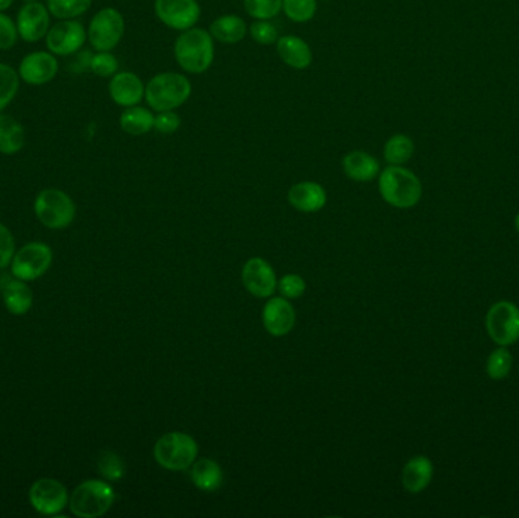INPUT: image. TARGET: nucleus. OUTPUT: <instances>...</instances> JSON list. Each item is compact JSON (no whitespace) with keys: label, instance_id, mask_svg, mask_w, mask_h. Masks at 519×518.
Listing matches in <instances>:
<instances>
[{"label":"nucleus","instance_id":"obj_15","mask_svg":"<svg viewBox=\"0 0 519 518\" xmlns=\"http://www.w3.org/2000/svg\"><path fill=\"white\" fill-rule=\"evenodd\" d=\"M58 61L52 53H29L20 62L19 77L31 86H42L57 77Z\"/></svg>","mask_w":519,"mask_h":518},{"label":"nucleus","instance_id":"obj_42","mask_svg":"<svg viewBox=\"0 0 519 518\" xmlns=\"http://www.w3.org/2000/svg\"><path fill=\"white\" fill-rule=\"evenodd\" d=\"M24 2H26V4H28V2H37V0H24Z\"/></svg>","mask_w":519,"mask_h":518},{"label":"nucleus","instance_id":"obj_12","mask_svg":"<svg viewBox=\"0 0 519 518\" xmlns=\"http://www.w3.org/2000/svg\"><path fill=\"white\" fill-rule=\"evenodd\" d=\"M46 37V44L51 52L60 57H67L78 52L84 46L87 33L82 24L71 19L52 26Z\"/></svg>","mask_w":519,"mask_h":518},{"label":"nucleus","instance_id":"obj_19","mask_svg":"<svg viewBox=\"0 0 519 518\" xmlns=\"http://www.w3.org/2000/svg\"><path fill=\"white\" fill-rule=\"evenodd\" d=\"M277 52L286 66L304 71L312 66L313 52L306 40L297 35H284L277 42Z\"/></svg>","mask_w":519,"mask_h":518},{"label":"nucleus","instance_id":"obj_35","mask_svg":"<svg viewBox=\"0 0 519 518\" xmlns=\"http://www.w3.org/2000/svg\"><path fill=\"white\" fill-rule=\"evenodd\" d=\"M90 71L98 77L113 78L118 71V58L111 52H98L91 57Z\"/></svg>","mask_w":519,"mask_h":518},{"label":"nucleus","instance_id":"obj_6","mask_svg":"<svg viewBox=\"0 0 519 518\" xmlns=\"http://www.w3.org/2000/svg\"><path fill=\"white\" fill-rule=\"evenodd\" d=\"M33 210L40 222L51 230L67 229L73 222L76 213L71 196L58 189L40 192Z\"/></svg>","mask_w":519,"mask_h":518},{"label":"nucleus","instance_id":"obj_30","mask_svg":"<svg viewBox=\"0 0 519 518\" xmlns=\"http://www.w3.org/2000/svg\"><path fill=\"white\" fill-rule=\"evenodd\" d=\"M283 11L295 24H306L316 14L317 0H283Z\"/></svg>","mask_w":519,"mask_h":518},{"label":"nucleus","instance_id":"obj_17","mask_svg":"<svg viewBox=\"0 0 519 518\" xmlns=\"http://www.w3.org/2000/svg\"><path fill=\"white\" fill-rule=\"evenodd\" d=\"M109 90L114 104L127 108L145 99L146 86L133 71H118L109 81Z\"/></svg>","mask_w":519,"mask_h":518},{"label":"nucleus","instance_id":"obj_39","mask_svg":"<svg viewBox=\"0 0 519 518\" xmlns=\"http://www.w3.org/2000/svg\"><path fill=\"white\" fill-rule=\"evenodd\" d=\"M180 127L181 118L176 115L175 111H160L154 120V129L156 133L165 134V136L176 133Z\"/></svg>","mask_w":519,"mask_h":518},{"label":"nucleus","instance_id":"obj_34","mask_svg":"<svg viewBox=\"0 0 519 518\" xmlns=\"http://www.w3.org/2000/svg\"><path fill=\"white\" fill-rule=\"evenodd\" d=\"M250 33L255 43L269 46L278 42V29L270 24L269 20H257L250 26Z\"/></svg>","mask_w":519,"mask_h":518},{"label":"nucleus","instance_id":"obj_33","mask_svg":"<svg viewBox=\"0 0 519 518\" xmlns=\"http://www.w3.org/2000/svg\"><path fill=\"white\" fill-rule=\"evenodd\" d=\"M98 468L104 479L109 482L120 480L125 475V464L118 455L113 452H104L98 459Z\"/></svg>","mask_w":519,"mask_h":518},{"label":"nucleus","instance_id":"obj_7","mask_svg":"<svg viewBox=\"0 0 519 518\" xmlns=\"http://www.w3.org/2000/svg\"><path fill=\"white\" fill-rule=\"evenodd\" d=\"M52 259V250L46 243H28L13 257L11 272L22 281L37 280L48 272Z\"/></svg>","mask_w":519,"mask_h":518},{"label":"nucleus","instance_id":"obj_26","mask_svg":"<svg viewBox=\"0 0 519 518\" xmlns=\"http://www.w3.org/2000/svg\"><path fill=\"white\" fill-rule=\"evenodd\" d=\"M24 145V129L11 116L0 115V154L13 155Z\"/></svg>","mask_w":519,"mask_h":518},{"label":"nucleus","instance_id":"obj_18","mask_svg":"<svg viewBox=\"0 0 519 518\" xmlns=\"http://www.w3.org/2000/svg\"><path fill=\"white\" fill-rule=\"evenodd\" d=\"M288 200L293 209L304 212V213H315L326 207V192L319 183L302 181L290 187Z\"/></svg>","mask_w":519,"mask_h":518},{"label":"nucleus","instance_id":"obj_29","mask_svg":"<svg viewBox=\"0 0 519 518\" xmlns=\"http://www.w3.org/2000/svg\"><path fill=\"white\" fill-rule=\"evenodd\" d=\"M19 86V73L8 64L0 62V111L5 109L11 100L14 99Z\"/></svg>","mask_w":519,"mask_h":518},{"label":"nucleus","instance_id":"obj_24","mask_svg":"<svg viewBox=\"0 0 519 518\" xmlns=\"http://www.w3.org/2000/svg\"><path fill=\"white\" fill-rule=\"evenodd\" d=\"M192 480L194 486L203 493L219 490L223 484V471L218 462L212 459H199L192 466Z\"/></svg>","mask_w":519,"mask_h":518},{"label":"nucleus","instance_id":"obj_10","mask_svg":"<svg viewBox=\"0 0 519 518\" xmlns=\"http://www.w3.org/2000/svg\"><path fill=\"white\" fill-rule=\"evenodd\" d=\"M154 10L161 24L181 33L194 28L201 19L198 0H156Z\"/></svg>","mask_w":519,"mask_h":518},{"label":"nucleus","instance_id":"obj_36","mask_svg":"<svg viewBox=\"0 0 519 518\" xmlns=\"http://www.w3.org/2000/svg\"><path fill=\"white\" fill-rule=\"evenodd\" d=\"M277 287H278L284 298L295 300V298H299V297L304 295V292L307 289V285H306V280H304L301 276L288 274V276H284L283 278L278 281Z\"/></svg>","mask_w":519,"mask_h":518},{"label":"nucleus","instance_id":"obj_38","mask_svg":"<svg viewBox=\"0 0 519 518\" xmlns=\"http://www.w3.org/2000/svg\"><path fill=\"white\" fill-rule=\"evenodd\" d=\"M14 238L5 225L0 224V269L10 267L14 257Z\"/></svg>","mask_w":519,"mask_h":518},{"label":"nucleus","instance_id":"obj_20","mask_svg":"<svg viewBox=\"0 0 519 518\" xmlns=\"http://www.w3.org/2000/svg\"><path fill=\"white\" fill-rule=\"evenodd\" d=\"M344 175L357 183H368L380 175L377 158L364 151H351L342 160Z\"/></svg>","mask_w":519,"mask_h":518},{"label":"nucleus","instance_id":"obj_32","mask_svg":"<svg viewBox=\"0 0 519 518\" xmlns=\"http://www.w3.org/2000/svg\"><path fill=\"white\" fill-rule=\"evenodd\" d=\"M510 368H512V354L505 348H496L495 352H492L491 356L487 359V376L494 381H501V379L507 377Z\"/></svg>","mask_w":519,"mask_h":518},{"label":"nucleus","instance_id":"obj_9","mask_svg":"<svg viewBox=\"0 0 519 518\" xmlns=\"http://www.w3.org/2000/svg\"><path fill=\"white\" fill-rule=\"evenodd\" d=\"M486 328L494 343L507 347L519 339V309L509 301L492 306L486 316Z\"/></svg>","mask_w":519,"mask_h":518},{"label":"nucleus","instance_id":"obj_23","mask_svg":"<svg viewBox=\"0 0 519 518\" xmlns=\"http://www.w3.org/2000/svg\"><path fill=\"white\" fill-rule=\"evenodd\" d=\"M208 33H212V39L219 43L236 44L245 39L248 26L245 20L239 15H221L210 24Z\"/></svg>","mask_w":519,"mask_h":518},{"label":"nucleus","instance_id":"obj_22","mask_svg":"<svg viewBox=\"0 0 519 518\" xmlns=\"http://www.w3.org/2000/svg\"><path fill=\"white\" fill-rule=\"evenodd\" d=\"M0 287H2L6 309L10 314L17 315V316L28 314L33 307V295L31 287L26 285V281L19 280V278L15 280L6 278L5 283Z\"/></svg>","mask_w":519,"mask_h":518},{"label":"nucleus","instance_id":"obj_41","mask_svg":"<svg viewBox=\"0 0 519 518\" xmlns=\"http://www.w3.org/2000/svg\"><path fill=\"white\" fill-rule=\"evenodd\" d=\"M514 227H516V230H518L519 233V213L516 214V219H514Z\"/></svg>","mask_w":519,"mask_h":518},{"label":"nucleus","instance_id":"obj_8","mask_svg":"<svg viewBox=\"0 0 519 518\" xmlns=\"http://www.w3.org/2000/svg\"><path fill=\"white\" fill-rule=\"evenodd\" d=\"M125 33V19L114 8H104L91 19L89 26V40L91 46L99 52L113 51Z\"/></svg>","mask_w":519,"mask_h":518},{"label":"nucleus","instance_id":"obj_14","mask_svg":"<svg viewBox=\"0 0 519 518\" xmlns=\"http://www.w3.org/2000/svg\"><path fill=\"white\" fill-rule=\"evenodd\" d=\"M48 8L40 4V2H28L26 5L22 6L17 17V29L19 35L28 43H35L38 40L44 39L49 33V17Z\"/></svg>","mask_w":519,"mask_h":518},{"label":"nucleus","instance_id":"obj_37","mask_svg":"<svg viewBox=\"0 0 519 518\" xmlns=\"http://www.w3.org/2000/svg\"><path fill=\"white\" fill-rule=\"evenodd\" d=\"M19 29L11 17L0 13V51H8L17 43Z\"/></svg>","mask_w":519,"mask_h":518},{"label":"nucleus","instance_id":"obj_21","mask_svg":"<svg viewBox=\"0 0 519 518\" xmlns=\"http://www.w3.org/2000/svg\"><path fill=\"white\" fill-rule=\"evenodd\" d=\"M433 479V464L429 457H415L402 468V485L411 494H418Z\"/></svg>","mask_w":519,"mask_h":518},{"label":"nucleus","instance_id":"obj_25","mask_svg":"<svg viewBox=\"0 0 519 518\" xmlns=\"http://www.w3.org/2000/svg\"><path fill=\"white\" fill-rule=\"evenodd\" d=\"M154 120L156 116L152 115V111L145 108V107H127L118 119L120 128L129 136H143L147 134L151 129H154Z\"/></svg>","mask_w":519,"mask_h":518},{"label":"nucleus","instance_id":"obj_28","mask_svg":"<svg viewBox=\"0 0 519 518\" xmlns=\"http://www.w3.org/2000/svg\"><path fill=\"white\" fill-rule=\"evenodd\" d=\"M91 0H48V10L53 17L71 20L90 10Z\"/></svg>","mask_w":519,"mask_h":518},{"label":"nucleus","instance_id":"obj_11","mask_svg":"<svg viewBox=\"0 0 519 518\" xmlns=\"http://www.w3.org/2000/svg\"><path fill=\"white\" fill-rule=\"evenodd\" d=\"M29 502L42 515H57L69 504V493L60 480L44 477L33 482L29 490Z\"/></svg>","mask_w":519,"mask_h":518},{"label":"nucleus","instance_id":"obj_3","mask_svg":"<svg viewBox=\"0 0 519 518\" xmlns=\"http://www.w3.org/2000/svg\"><path fill=\"white\" fill-rule=\"evenodd\" d=\"M192 96V82L189 78L176 71H163L152 78L146 84L145 99L151 109L175 111L184 105Z\"/></svg>","mask_w":519,"mask_h":518},{"label":"nucleus","instance_id":"obj_4","mask_svg":"<svg viewBox=\"0 0 519 518\" xmlns=\"http://www.w3.org/2000/svg\"><path fill=\"white\" fill-rule=\"evenodd\" d=\"M198 453V442L183 432L165 433L154 447L156 461L169 471L187 470L193 466Z\"/></svg>","mask_w":519,"mask_h":518},{"label":"nucleus","instance_id":"obj_1","mask_svg":"<svg viewBox=\"0 0 519 518\" xmlns=\"http://www.w3.org/2000/svg\"><path fill=\"white\" fill-rule=\"evenodd\" d=\"M174 55L183 71L201 75L214 61V39L205 29H187L176 39Z\"/></svg>","mask_w":519,"mask_h":518},{"label":"nucleus","instance_id":"obj_2","mask_svg":"<svg viewBox=\"0 0 519 518\" xmlns=\"http://www.w3.org/2000/svg\"><path fill=\"white\" fill-rule=\"evenodd\" d=\"M378 189L382 200L397 209H411L420 201L422 184L420 178L402 166H389L380 172Z\"/></svg>","mask_w":519,"mask_h":518},{"label":"nucleus","instance_id":"obj_16","mask_svg":"<svg viewBox=\"0 0 519 518\" xmlns=\"http://www.w3.org/2000/svg\"><path fill=\"white\" fill-rule=\"evenodd\" d=\"M297 323V312L293 306L284 298L275 297L266 303L263 309V325L275 338L286 336L292 332Z\"/></svg>","mask_w":519,"mask_h":518},{"label":"nucleus","instance_id":"obj_5","mask_svg":"<svg viewBox=\"0 0 519 518\" xmlns=\"http://www.w3.org/2000/svg\"><path fill=\"white\" fill-rule=\"evenodd\" d=\"M114 497L113 488L104 480H85L71 493L69 508L76 517H100L113 506Z\"/></svg>","mask_w":519,"mask_h":518},{"label":"nucleus","instance_id":"obj_13","mask_svg":"<svg viewBox=\"0 0 519 518\" xmlns=\"http://www.w3.org/2000/svg\"><path fill=\"white\" fill-rule=\"evenodd\" d=\"M241 280L246 290L257 298H270L277 290L275 271L265 259L254 257L250 259L241 271Z\"/></svg>","mask_w":519,"mask_h":518},{"label":"nucleus","instance_id":"obj_31","mask_svg":"<svg viewBox=\"0 0 519 518\" xmlns=\"http://www.w3.org/2000/svg\"><path fill=\"white\" fill-rule=\"evenodd\" d=\"M245 11L255 20H270L283 11V0H243Z\"/></svg>","mask_w":519,"mask_h":518},{"label":"nucleus","instance_id":"obj_27","mask_svg":"<svg viewBox=\"0 0 519 518\" xmlns=\"http://www.w3.org/2000/svg\"><path fill=\"white\" fill-rule=\"evenodd\" d=\"M415 154V143L406 134H395L384 145V160L392 166H402Z\"/></svg>","mask_w":519,"mask_h":518},{"label":"nucleus","instance_id":"obj_40","mask_svg":"<svg viewBox=\"0 0 519 518\" xmlns=\"http://www.w3.org/2000/svg\"><path fill=\"white\" fill-rule=\"evenodd\" d=\"M13 2H14V0H0V13L8 10V8L13 5Z\"/></svg>","mask_w":519,"mask_h":518}]
</instances>
